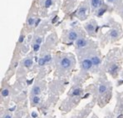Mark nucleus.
<instances>
[{
	"label": "nucleus",
	"mask_w": 123,
	"mask_h": 118,
	"mask_svg": "<svg viewBox=\"0 0 123 118\" xmlns=\"http://www.w3.org/2000/svg\"><path fill=\"white\" fill-rule=\"evenodd\" d=\"M72 62H71V60H70L68 57H63V58L61 59L60 61V65L62 68L64 69H68L70 68L71 66Z\"/></svg>",
	"instance_id": "1"
},
{
	"label": "nucleus",
	"mask_w": 123,
	"mask_h": 118,
	"mask_svg": "<svg viewBox=\"0 0 123 118\" xmlns=\"http://www.w3.org/2000/svg\"><path fill=\"white\" fill-rule=\"evenodd\" d=\"M92 66H93V63H92V60H90V59H85L84 61L82 62V68L84 69V70H86V71L91 69Z\"/></svg>",
	"instance_id": "2"
},
{
	"label": "nucleus",
	"mask_w": 123,
	"mask_h": 118,
	"mask_svg": "<svg viewBox=\"0 0 123 118\" xmlns=\"http://www.w3.org/2000/svg\"><path fill=\"white\" fill-rule=\"evenodd\" d=\"M76 45L78 48H83V47H85L86 45V41L83 38H79L76 42Z\"/></svg>",
	"instance_id": "3"
},
{
	"label": "nucleus",
	"mask_w": 123,
	"mask_h": 118,
	"mask_svg": "<svg viewBox=\"0 0 123 118\" xmlns=\"http://www.w3.org/2000/svg\"><path fill=\"white\" fill-rule=\"evenodd\" d=\"M102 4V0H92L91 1V5L92 8H99Z\"/></svg>",
	"instance_id": "4"
},
{
	"label": "nucleus",
	"mask_w": 123,
	"mask_h": 118,
	"mask_svg": "<svg viewBox=\"0 0 123 118\" xmlns=\"http://www.w3.org/2000/svg\"><path fill=\"white\" fill-rule=\"evenodd\" d=\"M68 38L71 41H74V40H77V33L75 31H70L69 33H68Z\"/></svg>",
	"instance_id": "5"
},
{
	"label": "nucleus",
	"mask_w": 123,
	"mask_h": 118,
	"mask_svg": "<svg viewBox=\"0 0 123 118\" xmlns=\"http://www.w3.org/2000/svg\"><path fill=\"white\" fill-rule=\"evenodd\" d=\"M106 91H107V87H106V85L102 84V85H100V86H99V87H98V92L100 94L106 93Z\"/></svg>",
	"instance_id": "6"
},
{
	"label": "nucleus",
	"mask_w": 123,
	"mask_h": 118,
	"mask_svg": "<svg viewBox=\"0 0 123 118\" xmlns=\"http://www.w3.org/2000/svg\"><path fill=\"white\" fill-rule=\"evenodd\" d=\"M86 29L87 30V32H89V33H92V32L94 31V29H95V25L92 24V23H87L86 26Z\"/></svg>",
	"instance_id": "7"
},
{
	"label": "nucleus",
	"mask_w": 123,
	"mask_h": 118,
	"mask_svg": "<svg viewBox=\"0 0 123 118\" xmlns=\"http://www.w3.org/2000/svg\"><path fill=\"white\" fill-rule=\"evenodd\" d=\"M91 60L92 62V63H93V65H95V66H98V65L100 64V62H101L100 58H99L98 57H96V56L92 57Z\"/></svg>",
	"instance_id": "8"
},
{
	"label": "nucleus",
	"mask_w": 123,
	"mask_h": 118,
	"mask_svg": "<svg viewBox=\"0 0 123 118\" xmlns=\"http://www.w3.org/2000/svg\"><path fill=\"white\" fill-rule=\"evenodd\" d=\"M40 92H41V89H40V87H39L38 86H35L33 88H32V93H33L35 96L39 95V94H40Z\"/></svg>",
	"instance_id": "9"
},
{
	"label": "nucleus",
	"mask_w": 123,
	"mask_h": 118,
	"mask_svg": "<svg viewBox=\"0 0 123 118\" xmlns=\"http://www.w3.org/2000/svg\"><path fill=\"white\" fill-rule=\"evenodd\" d=\"M23 65H24L26 68H30L32 65V59H26L23 62Z\"/></svg>",
	"instance_id": "10"
},
{
	"label": "nucleus",
	"mask_w": 123,
	"mask_h": 118,
	"mask_svg": "<svg viewBox=\"0 0 123 118\" xmlns=\"http://www.w3.org/2000/svg\"><path fill=\"white\" fill-rule=\"evenodd\" d=\"M86 8H85V7H83V8H80V10H79V12H78V14L81 17H82L83 19H85V17H86Z\"/></svg>",
	"instance_id": "11"
},
{
	"label": "nucleus",
	"mask_w": 123,
	"mask_h": 118,
	"mask_svg": "<svg viewBox=\"0 0 123 118\" xmlns=\"http://www.w3.org/2000/svg\"><path fill=\"white\" fill-rule=\"evenodd\" d=\"M118 69V66L117 64H112L111 66V68H109V72H111V74H113L114 72H116Z\"/></svg>",
	"instance_id": "12"
},
{
	"label": "nucleus",
	"mask_w": 123,
	"mask_h": 118,
	"mask_svg": "<svg viewBox=\"0 0 123 118\" xmlns=\"http://www.w3.org/2000/svg\"><path fill=\"white\" fill-rule=\"evenodd\" d=\"M82 93V89L80 88H76L75 90L72 92V95L73 96H80V94Z\"/></svg>",
	"instance_id": "13"
},
{
	"label": "nucleus",
	"mask_w": 123,
	"mask_h": 118,
	"mask_svg": "<svg viewBox=\"0 0 123 118\" xmlns=\"http://www.w3.org/2000/svg\"><path fill=\"white\" fill-rule=\"evenodd\" d=\"M118 32L117 30H111V32H110V36L111 37H118Z\"/></svg>",
	"instance_id": "14"
},
{
	"label": "nucleus",
	"mask_w": 123,
	"mask_h": 118,
	"mask_svg": "<svg viewBox=\"0 0 123 118\" xmlns=\"http://www.w3.org/2000/svg\"><path fill=\"white\" fill-rule=\"evenodd\" d=\"M8 93H9V91H8V89H3V90H2L1 94H2V96H3V97H8Z\"/></svg>",
	"instance_id": "15"
},
{
	"label": "nucleus",
	"mask_w": 123,
	"mask_h": 118,
	"mask_svg": "<svg viewBox=\"0 0 123 118\" xmlns=\"http://www.w3.org/2000/svg\"><path fill=\"white\" fill-rule=\"evenodd\" d=\"M32 102H33V104H38V103L40 102V98L38 97V96L33 97V98H32Z\"/></svg>",
	"instance_id": "16"
},
{
	"label": "nucleus",
	"mask_w": 123,
	"mask_h": 118,
	"mask_svg": "<svg viewBox=\"0 0 123 118\" xmlns=\"http://www.w3.org/2000/svg\"><path fill=\"white\" fill-rule=\"evenodd\" d=\"M51 4H52V0H46V2H45V7L46 8H49L51 6Z\"/></svg>",
	"instance_id": "17"
},
{
	"label": "nucleus",
	"mask_w": 123,
	"mask_h": 118,
	"mask_svg": "<svg viewBox=\"0 0 123 118\" xmlns=\"http://www.w3.org/2000/svg\"><path fill=\"white\" fill-rule=\"evenodd\" d=\"M43 58H44L46 62H49L51 61V56H50V55H46L44 57H43Z\"/></svg>",
	"instance_id": "18"
},
{
	"label": "nucleus",
	"mask_w": 123,
	"mask_h": 118,
	"mask_svg": "<svg viewBox=\"0 0 123 118\" xmlns=\"http://www.w3.org/2000/svg\"><path fill=\"white\" fill-rule=\"evenodd\" d=\"M45 63H46V62H45V60H44V58H40L38 60V64L40 65V66H43V65H44Z\"/></svg>",
	"instance_id": "19"
},
{
	"label": "nucleus",
	"mask_w": 123,
	"mask_h": 118,
	"mask_svg": "<svg viewBox=\"0 0 123 118\" xmlns=\"http://www.w3.org/2000/svg\"><path fill=\"white\" fill-rule=\"evenodd\" d=\"M39 48H40V45H39V44H34L33 51H34V52H37V51L39 50Z\"/></svg>",
	"instance_id": "20"
},
{
	"label": "nucleus",
	"mask_w": 123,
	"mask_h": 118,
	"mask_svg": "<svg viewBox=\"0 0 123 118\" xmlns=\"http://www.w3.org/2000/svg\"><path fill=\"white\" fill-rule=\"evenodd\" d=\"M28 25H30V26H32V25L34 23V19H32V18H30V19L28 20Z\"/></svg>",
	"instance_id": "21"
},
{
	"label": "nucleus",
	"mask_w": 123,
	"mask_h": 118,
	"mask_svg": "<svg viewBox=\"0 0 123 118\" xmlns=\"http://www.w3.org/2000/svg\"><path fill=\"white\" fill-rule=\"evenodd\" d=\"M41 43H42L41 37H37V38L36 39V44H39V45H40V44H41Z\"/></svg>",
	"instance_id": "22"
},
{
	"label": "nucleus",
	"mask_w": 123,
	"mask_h": 118,
	"mask_svg": "<svg viewBox=\"0 0 123 118\" xmlns=\"http://www.w3.org/2000/svg\"><path fill=\"white\" fill-rule=\"evenodd\" d=\"M105 11H106V9H101V10H100V12H98V14H97V15H98V16H102V14L105 12Z\"/></svg>",
	"instance_id": "23"
},
{
	"label": "nucleus",
	"mask_w": 123,
	"mask_h": 118,
	"mask_svg": "<svg viewBox=\"0 0 123 118\" xmlns=\"http://www.w3.org/2000/svg\"><path fill=\"white\" fill-rule=\"evenodd\" d=\"M37 112H32V118H37Z\"/></svg>",
	"instance_id": "24"
},
{
	"label": "nucleus",
	"mask_w": 123,
	"mask_h": 118,
	"mask_svg": "<svg viewBox=\"0 0 123 118\" xmlns=\"http://www.w3.org/2000/svg\"><path fill=\"white\" fill-rule=\"evenodd\" d=\"M23 40H24V36L22 35L20 37V38H19V40H18V42H19V43H23Z\"/></svg>",
	"instance_id": "25"
},
{
	"label": "nucleus",
	"mask_w": 123,
	"mask_h": 118,
	"mask_svg": "<svg viewBox=\"0 0 123 118\" xmlns=\"http://www.w3.org/2000/svg\"><path fill=\"white\" fill-rule=\"evenodd\" d=\"M39 22H40V19H37V21H36V23H35V25H36V26H37V25H38Z\"/></svg>",
	"instance_id": "26"
},
{
	"label": "nucleus",
	"mask_w": 123,
	"mask_h": 118,
	"mask_svg": "<svg viewBox=\"0 0 123 118\" xmlns=\"http://www.w3.org/2000/svg\"><path fill=\"white\" fill-rule=\"evenodd\" d=\"M4 118H12V117H11L10 115H6V116L4 117Z\"/></svg>",
	"instance_id": "27"
},
{
	"label": "nucleus",
	"mask_w": 123,
	"mask_h": 118,
	"mask_svg": "<svg viewBox=\"0 0 123 118\" xmlns=\"http://www.w3.org/2000/svg\"><path fill=\"white\" fill-rule=\"evenodd\" d=\"M107 1H108V2H110V3H111V2H113L114 0H107Z\"/></svg>",
	"instance_id": "28"
}]
</instances>
